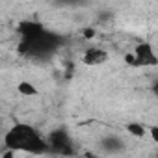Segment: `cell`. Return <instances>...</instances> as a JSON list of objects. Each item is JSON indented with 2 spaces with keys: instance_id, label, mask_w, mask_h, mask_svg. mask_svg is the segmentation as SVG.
<instances>
[{
  "instance_id": "1",
  "label": "cell",
  "mask_w": 158,
  "mask_h": 158,
  "mask_svg": "<svg viewBox=\"0 0 158 158\" xmlns=\"http://www.w3.org/2000/svg\"><path fill=\"white\" fill-rule=\"evenodd\" d=\"M4 145L8 151H24L32 156L43 154L48 151V143L41 134L28 123H15L4 136Z\"/></svg>"
},
{
  "instance_id": "2",
  "label": "cell",
  "mask_w": 158,
  "mask_h": 158,
  "mask_svg": "<svg viewBox=\"0 0 158 158\" xmlns=\"http://www.w3.org/2000/svg\"><path fill=\"white\" fill-rule=\"evenodd\" d=\"M48 149H52L54 152L58 154H71L73 152V143H71V138L65 130H54L50 136H48Z\"/></svg>"
},
{
  "instance_id": "3",
  "label": "cell",
  "mask_w": 158,
  "mask_h": 158,
  "mask_svg": "<svg viewBox=\"0 0 158 158\" xmlns=\"http://www.w3.org/2000/svg\"><path fill=\"white\" fill-rule=\"evenodd\" d=\"M132 65H138V67H147V65H156V54H154V48L152 45L149 43H141L136 47L134 54H132Z\"/></svg>"
},
{
  "instance_id": "4",
  "label": "cell",
  "mask_w": 158,
  "mask_h": 158,
  "mask_svg": "<svg viewBox=\"0 0 158 158\" xmlns=\"http://www.w3.org/2000/svg\"><path fill=\"white\" fill-rule=\"evenodd\" d=\"M84 63L86 65H102V63H106V60H108V52L104 50V48H101V47H89L86 52H84Z\"/></svg>"
},
{
  "instance_id": "5",
  "label": "cell",
  "mask_w": 158,
  "mask_h": 158,
  "mask_svg": "<svg viewBox=\"0 0 158 158\" xmlns=\"http://www.w3.org/2000/svg\"><path fill=\"white\" fill-rule=\"evenodd\" d=\"M43 30H45L43 24L37 23V21H24V23L19 24V32H21L23 39H34V37H37Z\"/></svg>"
},
{
  "instance_id": "6",
  "label": "cell",
  "mask_w": 158,
  "mask_h": 158,
  "mask_svg": "<svg viewBox=\"0 0 158 158\" xmlns=\"http://www.w3.org/2000/svg\"><path fill=\"white\" fill-rule=\"evenodd\" d=\"M101 147H102L104 152H119V151L125 147V143H123V139L117 138V136H108V138H104V139L101 141Z\"/></svg>"
},
{
  "instance_id": "7",
  "label": "cell",
  "mask_w": 158,
  "mask_h": 158,
  "mask_svg": "<svg viewBox=\"0 0 158 158\" xmlns=\"http://www.w3.org/2000/svg\"><path fill=\"white\" fill-rule=\"evenodd\" d=\"M127 130H128V134H132V136H136V138H141V136H145V132H147V128H145L141 123H128V125H127Z\"/></svg>"
},
{
  "instance_id": "8",
  "label": "cell",
  "mask_w": 158,
  "mask_h": 158,
  "mask_svg": "<svg viewBox=\"0 0 158 158\" xmlns=\"http://www.w3.org/2000/svg\"><path fill=\"white\" fill-rule=\"evenodd\" d=\"M19 93L21 95H26V97H34V95H37V89L30 82H21L19 84Z\"/></svg>"
},
{
  "instance_id": "9",
  "label": "cell",
  "mask_w": 158,
  "mask_h": 158,
  "mask_svg": "<svg viewBox=\"0 0 158 158\" xmlns=\"http://www.w3.org/2000/svg\"><path fill=\"white\" fill-rule=\"evenodd\" d=\"M2 158H13V151H8V149H6V152H4Z\"/></svg>"
},
{
  "instance_id": "10",
  "label": "cell",
  "mask_w": 158,
  "mask_h": 158,
  "mask_svg": "<svg viewBox=\"0 0 158 158\" xmlns=\"http://www.w3.org/2000/svg\"><path fill=\"white\" fill-rule=\"evenodd\" d=\"M84 35H86V37H93V30H91V28H88V30L84 32Z\"/></svg>"
},
{
  "instance_id": "11",
  "label": "cell",
  "mask_w": 158,
  "mask_h": 158,
  "mask_svg": "<svg viewBox=\"0 0 158 158\" xmlns=\"http://www.w3.org/2000/svg\"><path fill=\"white\" fill-rule=\"evenodd\" d=\"M30 158H35V156H30Z\"/></svg>"
}]
</instances>
